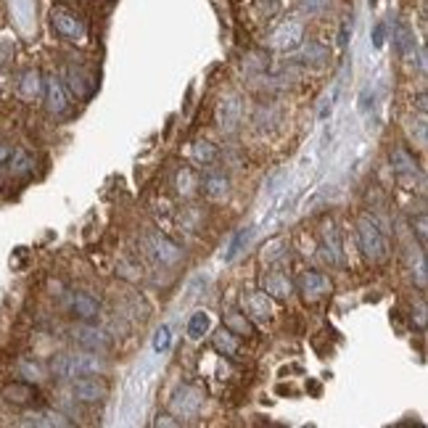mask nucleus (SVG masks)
Returning <instances> with one entry per match:
<instances>
[{
  "instance_id": "nucleus-1",
  "label": "nucleus",
  "mask_w": 428,
  "mask_h": 428,
  "mask_svg": "<svg viewBox=\"0 0 428 428\" xmlns=\"http://www.w3.org/2000/svg\"><path fill=\"white\" fill-rule=\"evenodd\" d=\"M106 365L98 360V354H61L53 360V373L61 378H77V375H93Z\"/></svg>"
},
{
  "instance_id": "nucleus-12",
  "label": "nucleus",
  "mask_w": 428,
  "mask_h": 428,
  "mask_svg": "<svg viewBox=\"0 0 428 428\" xmlns=\"http://www.w3.org/2000/svg\"><path fill=\"white\" fill-rule=\"evenodd\" d=\"M228 186H230V180L223 172H209L204 177V193L209 198H225L228 196Z\"/></svg>"
},
{
  "instance_id": "nucleus-25",
  "label": "nucleus",
  "mask_w": 428,
  "mask_h": 428,
  "mask_svg": "<svg viewBox=\"0 0 428 428\" xmlns=\"http://www.w3.org/2000/svg\"><path fill=\"white\" fill-rule=\"evenodd\" d=\"M11 156H14V149H9V146H0V164H6Z\"/></svg>"
},
{
  "instance_id": "nucleus-8",
  "label": "nucleus",
  "mask_w": 428,
  "mask_h": 428,
  "mask_svg": "<svg viewBox=\"0 0 428 428\" xmlns=\"http://www.w3.org/2000/svg\"><path fill=\"white\" fill-rule=\"evenodd\" d=\"M391 167H394V172H397L400 180H407V177L418 175V161H415V156L405 149H397L391 154Z\"/></svg>"
},
{
  "instance_id": "nucleus-24",
  "label": "nucleus",
  "mask_w": 428,
  "mask_h": 428,
  "mask_svg": "<svg viewBox=\"0 0 428 428\" xmlns=\"http://www.w3.org/2000/svg\"><path fill=\"white\" fill-rule=\"evenodd\" d=\"M27 169H32V159L21 156V159H19V164H16V172H27Z\"/></svg>"
},
{
  "instance_id": "nucleus-17",
  "label": "nucleus",
  "mask_w": 428,
  "mask_h": 428,
  "mask_svg": "<svg viewBox=\"0 0 428 428\" xmlns=\"http://www.w3.org/2000/svg\"><path fill=\"white\" fill-rule=\"evenodd\" d=\"M40 87H43V82H40L38 72H24V77H21V87H19L21 95H24V98H38Z\"/></svg>"
},
{
  "instance_id": "nucleus-11",
  "label": "nucleus",
  "mask_w": 428,
  "mask_h": 428,
  "mask_svg": "<svg viewBox=\"0 0 428 428\" xmlns=\"http://www.w3.org/2000/svg\"><path fill=\"white\" fill-rule=\"evenodd\" d=\"M66 77H69V80H66V85L72 87V93H75L77 98H87V95L93 93L95 82L87 75L77 72V69H69V72H66Z\"/></svg>"
},
{
  "instance_id": "nucleus-5",
  "label": "nucleus",
  "mask_w": 428,
  "mask_h": 428,
  "mask_svg": "<svg viewBox=\"0 0 428 428\" xmlns=\"http://www.w3.org/2000/svg\"><path fill=\"white\" fill-rule=\"evenodd\" d=\"M72 391H75V397L80 402H98L106 397V383L93 378V375H80L75 386H72Z\"/></svg>"
},
{
  "instance_id": "nucleus-10",
  "label": "nucleus",
  "mask_w": 428,
  "mask_h": 428,
  "mask_svg": "<svg viewBox=\"0 0 428 428\" xmlns=\"http://www.w3.org/2000/svg\"><path fill=\"white\" fill-rule=\"evenodd\" d=\"M72 312L87 323V320L98 317V301L93 296H87V294H75L72 296Z\"/></svg>"
},
{
  "instance_id": "nucleus-4",
  "label": "nucleus",
  "mask_w": 428,
  "mask_h": 428,
  "mask_svg": "<svg viewBox=\"0 0 428 428\" xmlns=\"http://www.w3.org/2000/svg\"><path fill=\"white\" fill-rule=\"evenodd\" d=\"M296 286L307 299H320V296H326L328 291H331V280H328L323 272L309 270V272H304V275L296 280Z\"/></svg>"
},
{
  "instance_id": "nucleus-7",
  "label": "nucleus",
  "mask_w": 428,
  "mask_h": 428,
  "mask_svg": "<svg viewBox=\"0 0 428 428\" xmlns=\"http://www.w3.org/2000/svg\"><path fill=\"white\" fill-rule=\"evenodd\" d=\"M46 106L50 114H64L69 109V101H66L64 85L58 82L56 77H48L46 80Z\"/></svg>"
},
{
  "instance_id": "nucleus-23",
  "label": "nucleus",
  "mask_w": 428,
  "mask_h": 428,
  "mask_svg": "<svg viewBox=\"0 0 428 428\" xmlns=\"http://www.w3.org/2000/svg\"><path fill=\"white\" fill-rule=\"evenodd\" d=\"M383 43H386V27H383V24H378V27L373 29V46L383 48Z\"/></svg>"
},
{
  "instance_id": "nucleus-3",
  "label": "nucleus",
  "mask_w": 428,
  "mask_h": 428,
  "mask_svg": "<svg viewBox=\"0 0 428 428\" xmlns=\"http://www.w3.org/2000/svg\"><path fill=\"white\" fill-rule=\"evenodd\" d=\"M50 21H53V27H56V32L61 35V38L66 40H85V24L82 19H77V14H72V11L66 9H56L53 14H50Z\"/></svg>"
},
{
  "instance_id": "nucleus-2",
  "label": "nucleus",
  "mask_w": 428,
  "mask_h": 428,
  "mask_svg": "<svg viewBox=\"0 0 428 428\" xmlns=\"http://www.w3.org/2000/svg\"><path fill=\"white\" fill-rule=\"evenodd\" d=\"M357 235H360V246H363V252L368 254L373 262L386 260V254H389V243H386V235L381 233V228H378L375 220L363 217V220L357 223Z\"/></svg>"
},
{
  "instance_id": "nucleus-21",
  "label": "nucleus",
  "mask_w": 428,
  "mask_h": 428,
  "mask_svg": "<svg viewBox=\"0 0 428 428\" xmlns=\"http://www.w3.org/2000/svg\"><path fill=\"white\" fill-rule=\"evenodd\" d=\"M169 341H172V336H169V328L161 326L156 331V336H154V349H156V352H167Z\"/></svg>"
},
{
  "instance_id": "nucleus-6",
  "label": "nucleus",
  "mask_w": 428,
  "mask_h": 428,
  "mask_svg": "<svg viewBox=\"0 0 428 428\" xmlns=\"http://www.w3.org/2000/svg\"><path fill=\"white\" fill-rule=\"evenodd\" d=\"M75 341L82 346V349H87V352H106V349L112 346L109 336L101 333V331H95V328H77Z\"/></svg>"
},
{
  "instance_id": "nucleus-22",
  "label": "nucleus",
  "mask_w": 428,
  "mask_h": 428,
  "mask_svg": "<svg viewBox=\"0 0 428 428\" xmlns=\"http://www.w3.org/2000/svg\"><path fill=\"white\" fill-rule=\"evenodd\" d=\"M249 304L254 307V315H257V317L270 315V301H267V296H260V294H257V296L249 299Z\"/></svg>"
},
{
  "instance_id": "nucleus-15",
  "label": "nucleus",
  "mask_w": 428,
  "mask_h": 428,
  "mask_svg": "<svg viewBox=\"0 0 428 428\" xmlns=\"http://www.w3.org/2000/svg\"><path fill=\"white\" fill-rule=\"evenodd\" d=\"M264 291L272 294V296L283 299V296H289L291 294V283H289V278H283V275H278V272H272V275L264 278Z\"/></svg>"
},
{
  "instance_id": "nucleus-19",
  "label": "nucleus",
  "mask_w": 428,
  "mask_h": 428,
  "mask_svg": "<svg viewBox=\"0 0 428 428\" xmlns=\"http://www.w3.org/2000/svg\"><path fill=\"white\" fill-rule=\"evenodd\" d=\"M249 238H252V228H243L241 233H238V235L233 238V243H230V249H228V254H225V260H228V262L235 260V254H238V252L243 249V243H249Z\"/></svg>"
},
{
  "instance_id": "nucleus-9",
  "label": "nucleus",
  "mask_w": 428,
  "mask_h": 428,
  "mask_svg": "<svg viewBox=\"0 0 428 428\" xmlns=\"http://www.w3.org/2000/svg\"><path fill=\"white\" fill-rule=\"evenodd\" d=\"M151 243H154V254H156L159 260H161V264H175V262L183 257V252H180V249H177L172 241H167L164 235H154V238H151Z\"/></svg>"
},
{
  "instance_id": "nucleus-18",
  "label": "nucleus",
  "mask_w": 428,
  "mask_h": 428,
  "mask_svg": "<svg viewBox=\"0 0 428 428\" xmlns=\"http://www.w3.org/2000/svg\"><path fill=\"white\" fill-rule=\"evenodd\" d=\"M209 331V317H206V312H196L193 317H191V323H188V336L191 338H204V333Z\"/></svg>"
},
{
  "instance_id": "nucleus-13",
  "label": "nucleus",
  "mask_w": 428,
  "mask_h": 428,
  "mask_svg": "<svg viewBox=\"0 0 428 428\" xmlns=\"http://www.w3.org/2000/svg\"><path fill=\"white\" fill-rule=\"evenodd\" d=\"M238 117H241V106H238V101H235V98H228V101L220 106V124H223L225 130H235Z\"/></svg>"
},
{
  "instance_id": "nucleus-16",
  "label": "nucleus",
  "mask_w": 428,
  "mask_h": 428,
  "mask_svg": "<svg viewBox=\"0 0 428 428\" xmlns=\"http://www.w3.org/2000/svg\"><path fill=\"white\" fill-rule=\"evenodd\" d=\"M225 328L235 336H252L254 333L252 323H249L241 312H230V315H225Z\"/></svg>"
},
{
  "instance_id": "nucleus-14",
  "label": "nucleus",
  "mask_w": 428,
  "mask_h": 428,
  "mask_svg": "<svg viewBox=\"0 0 428 428\" xmlns=\"http://www.w3.org/2000/svg\"><path fill=\"white\" fill-rule=\"evenodd\" d=\"M238 338H235V333H230L228 328H223L220 333L214 336V349L217 352H223V354H228V357H235L238 354Z\"/></svg>"
},
{
  "instance_id": "nucleus-20",
  "label": "nucleus",
  "mask_w": 428,
  "mask_h": 428,
  "mask_svg": "<svg viewBox=\"0 0 428 428\" xmlns=\"http://www.w3.org/2000/svg\"><path fill=\"white\" fill-rule=\"evenodd\" d=\"M193 156L198 159V161H204V164H212L214 159H217V149H214L212 143H198L193 149Z\"/></svg>"
}]
</instances>
